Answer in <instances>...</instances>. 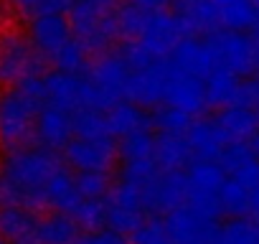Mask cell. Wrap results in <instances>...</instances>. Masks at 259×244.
Returning a JSON list of instances; mask_svg holds the SVG:
<instances>
[{
  "instance_id": "cell-1",
  "label": "cell",
  "mask_w": 259,
  "mask_h": 244,
  "mask_svg": "<svg viewBox=\"0 0 259 244\" xmlns=\"http://www.w3.org/2000/svg\"><path fill=\"white\" fill-rule=\"evenodd\" d=\"M56 150L44 145H21L0 155V204L23 206L36 214L46 209V183L61 168Z\"/></svg>"
},
{
  "instance_id": "cell-2",
  "label": "cell",
  "mask_w": 259,
  "mask_h": 244,
  "mask_svg": "<svg viewBox=\"0 0 259 244\" xmlns=\"http://www.w3.org/2000/svg\"><path fill=\"white\" fill-rule=\"evenodd\" d=\"M46 104L44 76H31L16 87H0V150L31 145L38 112Z\"/></svg>"
},
{
  "instance_id": "cell-3",
  "label": "cell",
  "mask_w": 259,
  "mask_h": 244,
  "mask_svg": "<svg viewBox=\"0 0 259 244\" xmlns=\"http://www.w3.org/2000/svg\"><path fill=\"white\" fill-rule=\"evenodd\" d=\"M44 66L46 59L23 28L11 23L0 28V87H16L31 76H44Z\"/></svg>"
},
{
  "instance_id": "cell-4",
  "label": "cell",
  "mask_w": 259,
  "mask_h": 244,
  "mask_svg": "<svg viewBox=\"0 0 259 244\" xmlns=\"http://www.w3.org/2000/svg\"><path fill=\"white\" fill-rule=\"evenodd\" d=\"M188 178V206L208 219L221 216V188L226 183V173L213 160H193L186 168Z\"/></svg>"
},
{
  "instance_id": "cell-5",
  "label": "cell",
  "mask_w": 259,
  "mask_h": 244,
  "mask_svg": "<svg viewBox=\"0 0 259 244\" xmlns=\"http://www.w3.org/2000/svg\"><path fill=\"white\" fill-rule=\"evenodd\" d=\"M104 97L107 107H114L119 102H127L130 97V82H133V69L119 54V49L99 54L94 61H89V69L84 74Z\"/></svg>"
},
{
  "instance_id": "cell-6",
  "label": "cell",
  "mask_w": 259,
  "mask_h": 244,
  "mask_svg": "<svg viewBox=\"0 0 259 244\" xmlns=\"http://www.w3.org/2000/svg\"><path fill=\"white\" fill-rule=\"evenodd\" d=\"M208 44H211L221 69L236 74L239 79H249L256 71L259 46H256V38H251L249 33L221 28L208 36Z\"/></svg>"
},
{
  "instance_id": "cell-7",
  "label": "cell",
  "mask_w": 259,
  "mask_h": 244,
  "mask_svg": "<svg viewBox=\"0 0 259 244\" xmlns=\"http://www.w3.org/2000/svg\"><path fill=\"white\" fill-rule=\"evenodd\" d=\"M168 236L173 244H216L219 239V221L198 214L188 204L181 209H173L163 216Z\"/></svg>"
},
{
  "instance_id": "cell-8",
  "label": "cell",
  "mask_w": 259,
  "mask_h": 244,
  "mask_svg": "<svg viewBox=\"0 0 259 244\" xmlns=\"http://www.w3.org/2000/svg\"><path fill=\"white\" fill-rule=\"evenodd\" d=\"M143 204H145L148 216H165L173 209L186 206L188 204V178H186V171L158 173L143 188Z\"/></svg>"
},
{
  "instance_id": "cell-9",
  "label": "cell",
  "mask_w": 259,
  "mask_h": 244,
  "mask_svg": "<svg viewBox=\"0 0 259 244\" xmlns=\"http://www.w3.org/2000/svg\"><path fill=\"white\" fill-rule=\"evenodd\" d=\"M117 158H119V153H117L114 138H99V140L74 138L64 148L66 168H71L74 173H81V171H109Z\"/></svg>"
},
{
  "instance_id": "cell-10",
  "label": "cell",
  "mask_w": 259,
  "mask_h": 244,
  "mask_svg": "<svg viewBox=\"0 0 259 244\" xmlns=\"http://www.w3.org/2000/svg\"><path fill=\"white\" fill-rule=\"evenodd\" d=\"M173 74L170 59L155 61L153 66L143 71H133V82H130V97L127 102H135L143 109H155L165 99V84Z\"/></svg>"
},
{
  "instance_id": "cell-11",
  "label": "cell",
  "mask_w": 259,
  "mask_h": 244,
  "mask_svg": "<svg viewBox=\"0 0 259 244\" xmlns=\"http://www.w3.org/2000/svg\"><path fill=\"white\" fill-rule=\"evenodd\" d=\"M31 44L36 46V51L51 61L56 51H61L71 38V23H69V16H56V13H44V16H36L28 21V28H26Z\"/></svg>"
},
{
  "instance_id": "cell-12",
  "label": "cell",
  "mask_w": 259,
  "mask_h": 244,
  "mask_svg": "<svg viewBox=\"0 0 259 244\" xmlns=\"http://www.w3.org/2000/svg\"><path fill=\"white\" fill-rule=\"evenodd\" d=\"M170 11L178 18L186 38H208L211 33L221 31L211 0H173Z\"/></svg>"
},
{
  "instance_id": "cell-13",
  "label": "cell",
  "mask_w": 259,
  "mask_h": 244,
  "mask_svg": "<svg viewBox=\"0 0 259 244\" xmlns=\"http://www.w3.org/2000/svg\"><path fill=\"white\" fill-rule=\"evenodd\" d=\"M170 64L183 71V74H191L196 79H208L216 69H219V59L208 44V38H183L173 54H170Z\"/></svg>"
},
{
  "instance_id": "cell-14",
  "label": "cell",
  "mask_w": 259,
  "mask_h": 244,
  "mask_svg": "<svg viewBox=\"0 0 259 244\" xmlns=\"http://www.w3.org/2000/svg\"><path fill=\"white\" fill-rule=\"evenodd\" d=\"M71 140H74V114L54 104H46L36 119L33 143L49 150H64Z\"/></svg>"
},
{
  "instance_id": "cell-15",
  "label": "cell",
  "mask_w": 259,
  "mask_h": 244,
  "mask_svg": "<svg viewBox=\"0 0 259 244\" xmlns=\"http://www.w3.org/2000/svg\"><path fill=\"white\" fill-rule=\"evenodd\" d=\"M183 31H181V23L178 18L173 16V11H160V13H153L150 16V23H148V31L145 36L138 41L143 49H148L155 59H170L173 49L183 41Z\"/></svg>"
},
{
  "instance_id": "cell-16",
  "label": "cell",
  "mask_w": 259,
  "mask_h": 244,
  "mask_svg": "<svg viewBox=\"0 0 259 244\" xmlns=\"http://www.w3.org/2000/svg\"><path fill=\"white\" fill-rule=\"evenodd\" d=\"M163 104L176 107L181 112H188L191 117L201 114L206 109V89H203V79H196L191 74H183L173 66V74L165 84V99Z\"/></svg>"
},
{
  "instance_id": "cell-17",
  "label": "cell",
  "mask_w": 259,
  "mask_h": 244,
  "mask_svg": "<svg viewBox=\"0 0 259 244\" xmlns=\"http://www.w3.org/2000/svg\"><path fill=\"white\" fill-rule=\"evenodd\" d=\"M186 140L191 145L193 160H213V163H219L221 153L229 145L224 130L219 128V122H216V117H198V119H193V125L186 133Z\"/></svg>"
},
{
  "instance_id": "cell-18",
  "label": "cell",
  "mask_w": 259,
  "mask_h": 244,
  "mask_svg": "<svg viewBox=\"0 0 259 244\" xmlns=\"http://www.w3.org/2000/svg\"><path fill=\"white\" fill-rule=\"evenodd\" d=\"M219 166L224 168L226 178L239 181L249 191L259 188V158L254 155L249 143H229L219 158Z\"/></svg>"
},
{
  "instance_id": "cell-19",
  "label": "cell",
  "mask_w": 259,
  "mask_h": 244,
  "mask_svg": "<svg viewBox=\"0 0 259 244\" xmlns=\"http://www.w3.org/2000/svg\"><path fill=\"white\" fill-rule=\"evenodd\" d=\"M81 193L76 188V176L71 168L61 166L46 183V206H51L54 211H61V214H76L79 206H81Z\"/></svg>"
},
{
  "instance_id": "cell-20",
  "label": "cell",
  "mask_w": 259,
  "mask_h": 244,
  "mask_svg": "<svg viewBox=\"0 0 259 244\" xmlns=\"http://www.w3.org/2000/svg\"><path fill=\"white\" fill-rule=\"evenodd\" d=\"M150 112L143 109L135 102H119L114 107L107 109V130L109 138H127V135H135L143 130H150Z\"/></svg>"
},
{
  "instance_id": "cell-21",
  "label": "cell",
  "mask_w": 259,
  "mask_h": 244,
  "mask_svg": "<svg viewBox=\"0 0 259 244\" xmlns=\"http://www.w3.org/2000/svg\"><path fill=\"white\" fill-rule=\"evenodd\" d=\"M216 122L229 143H251L259 133V114L249 107H226L216 114Z\"/></svg>"
},
{
  "instance_id": "cell-22",
  "label": "cell",
  "mask_w": 259,
  "mask_h": 244,
  "mask_svg": "<svg viewBox=\"0 0 259 244\" xmlns=\"http://www.w3.org/2000/svg\"><path fill=\"white\" fill-rule=\"evenodd\" d=\"M191 163H193V153L186 135H170V133L155 135V166L160 168V173L186 171Z\"/></svg>"
},
{
  "instance_id": "cell-23",
  "label": "cell",
  "mask_w": 259,
  "mask_h": 244,
  "mask_svg": "<svg viewBox=\"0 0 259 244\" xmlns=\"http://www.w3.org/2000/svg\"><path fill=\"white\" fill-rule=\"evenodd\" d=\"M211 6L216 8L219 23L226 31L246 33L259 26V11L254 0H211Z\"/></svg>"
},
{
  "instance_id": "cell-24",
  "label": "cell",
  "mask_w": 259,
  "mask_h": 244,
  "mask_svg": "<svg viewBox=\"0 0 259 244\" xmlns=\"http://www.w3.org/2000/svg\"><path fill=\"white\" fill-rule=\"evenodd\" d=\"M38 236L44 244H76V239L81 236V226L76 224L71 214L49 211V214H41Z\"/></svg>"
},
{
  "instance_id": "cell-25",
  "label": "cell",
  "mask_w": 259,
  "mask_h": 244,
  "mask_svg": "<svg viewBox=\"0 0 259 244\" xmlns=\"http://www.w3.org/2000/svg\"><path fill=\"white\" fill-rule=\"evenodd\" d=\"M239 87H241V79L226 69H216L206 82H203V89H206V107L211 109H226L236 102V94H239Z\"/></svg>"
},
{
  "instance_id": "cell-26",
  "label": "cell",
  "mask_w": 259,
  "mask_h": 244,
  "mask_svg": "<svg viewBox=\"0 0 259 244\" xmlns=\"http://www.w3.org/2000/svg\"><path fill=\"white\" fill-rule=\"evenodd\" d=\"M150 16L148 11H140L135 6H127L122 3L119 11H117V36L122 44H130V41H140L148 31V23H150Z\"/></svg>"
},
{
  "instance_id": "cell-27",
  "label": "cell",
  "mask_w": 259,
  "mask_h": 244,
  "mask_svg": "<svg viewBox=\"0 0 259 244\" xmlns=\"http://www.w3.org/2000/svg\"><path fill=\"white\" fill-rule=\"evenodd\" d=\"M117 153L122 163H133V160H155V133L143 130L135 135H127L117 143Z\"/></svg>"
},
{
  "instance_id": "cell-28",
  "label": "cell",
  "mask_w": 259,
  "mask_h": 244,
  "mask_svg": "<svg viewBox=\"0 0 259 244\" xmlns=\"http://www.w3.org/2000/svg\"><path fill=\"white\" fill-rule=\"evenodd\" d=\"M219 201H221V214H226L229 219H241L249 216L251 211V191L234 178H226Z\"/></svg>"
},
{
  "instance_id": "cell-29",
  "label": "cell",
  "mask_w": 259,
  "mask_h": 244,
  "mask_svg": "<svg viewBox=\"0 0 259 244\" xmlns=\"http://www.w3.org/2000/svg\"><path fill=\"white\" fill-rule=\"evenodd\" d=\"M216 244H259V226L249 216L226 219L219 226Z\"/></svg>"
},
{
  "instance_id": "cell-30",
  "label": "cell",
  "mask_w": 259,
  "mask_h": 244,
  "mask_svg": "<svg viewBox=\"0 0 259 244\" xmlns=\"http://www.w3.org/2000/svg\"><path fill=\"white\" fill-rule=\"evenodd\" d=\"M150 122L158 133H170V135H186L188 128L193 125V117L188 112H181L176 107H168V104H160L153 109L150 114Z\"/></svg>"
},
{
  "instance_id": "cell-31",
  "label": "cell",
  "mask_w": 259,
  "mask_h": 244,
  "mask_svg": "<svg viewBox=\"0 0 259 244\" xmlns=\"http://www.w3.org/2000/svg\"><path fill=\"white\" fill-rule=\"evenodd\" d=\"M74 138H81V140L109 138L107 112H99V109H79V112H74Z\"/></svg>"
},
{
  "instance_id": "cell-32",
  "label": "cell",
  "mask_w": 259,
  "mask_h": 244,
  "mask_svg": "<svg viewBox=\"0 0 259 244\" xmlns=\"http://www.w3.org/2000/svg\"><path fill=\"white\" fill-rule=\"evenodd\" d=\"M56 71H66V74H87V69H89V54H87V49L76 41V38H71L61 51H56L54 54V59L49 61Z\"/></svg>"
},
{
  "instance_id": "cell-33",
  "label": "cell",
  "mask_w": 259,
  "mask_h": 244,
  "mask_svg": "<svg viewBox=\"0 0 259 244\" xmlns=\"http://www.w3.org/2000/svg\"><path fill=\"white\" fill-rule=\"evenodd\" d=\"M74 176H76V188H79L84 201L107 198V193L112 188L109 171H81V173H74Z\"/></svg>"
},
{
  "instance_id": "cell-34",
  "label": "cell",
  "mask_w": 259,
  "mask_h": 244,
  "mask_svg": "<svg viewBox=\"0 0 259 244\" xmlns=\"http://www.w3.org/2000/svg\"><path fill=\"white\" fill-rule=\"evenodd\" d=\"M76 224L81 226V231H99L107 229V201L97 198V201H81L79 211L74 214Z\"/></svg>"
},
{
  "instance_id": "cell-35",
  "label": "cell",
  "mask_w": 259,
  "mask_h": 244,
  "mask_svg": "<svg viewBox=\"0 0 259 244\" xmlns=\"http://www.w3.org/2000/svg\"><path fill=\"white\" fill-rule=\"evenodd\" d=\"M158 173H160V168L155 166V160H133V163H122L119 181H127L138 188H145Z\"/></svg>"
},
{
  "instance_id": "cell-36",
  "label": "cell",
  "mask_w": 259,
  "mask_h": 244,
  "mask_svg": "<svg viewBox=\"0 0 259 244\" xmlns=\"http://www.w3.org/2000/svg\"><path fill=\"white\" fill-rule=\"evenodd\" d=\"M133 244H173L170 236H168V229H165V221L160 216H150L135 234L130 239Z\"/></svg>"
},
{
  "instance_id": "cell-37",
  "label": "cell",
  "mask_w": 259,
  "mask_h": 244,
  "mask_svg": "<svg viewBox=\"0 0 259 244\" xmlns=\"http://www.w3.org/2000/svg\"><path fill=\"white\" fill-rule=\"evenodd\" d=\"M76 244H133V241L112 229H99V231H81Z\"/></svg>"
},
{
  "instance_id": "cell-38",
  "label": "cell",
  "mask_w": 259,
  "mask_h": 244,
  "mask_svg": "<svg viewBox=\"0 0 259 244\" xmlns=\"http://www.w3.org/2000/svg\"><path fill=\"white\" fill-rule=\"evenodd\" d=\"M44 3H46V0H6V6H8L16 16L26 18V21L41 16V13H44Z\"/></svg>"
},
{
  "instance_id": "cell-39",
  "label": "cell",
  "mask_w": 259,
  "mask_h": 244,
  "mask_svg": "<svg viewBox=\"0 0 259 244\" xmlns=\"http://www.w3.org/2000/svg\"><path fill=\"white\" fill-rule=\"evenodd\" d=\"M127 6H135L140 11H148V13H160V11H170L173 0H124Z\"/></svg>"
},
{
  "instance_id": "cell-40",
  "label": "cell",
  "mask_w": 259,
  "mask_h": 244,
  "mask_svg": "<svg viewBox=\"0 0 259 244\" xmlns=\"http://www.w3.org/2000/svg\"><path fill=\"white\" fill-rule=\"evenodd\" d=\"M249 219L259 226V188L251 191V211H249Z\"/></svg>"
},
{
  "instance_id": "cell-41",
  "label": "cell",
  "mask_w": 259,
  "mask_h": 244,
  "mask_svg": "<svg viewBox=\"0 0 259 244\" xmlns=\"http://www.w3.org/2000/svg\"><path fill=\"white\" fill-rule=\"evenodd\" d=\"M249 145H251V150H254V155H256V158H259V133H256V135H254V140H251V143H249Z\"/></svg>"
},
{
  "instance_id": "cell-42",
  "label": "cell",
  "mask_w": 259,
  "mask_h": 244,
  "mask_svg": "<svg viewBox=\"0 0 259 244\" xmlns=\"http://www.w3.org/2000/svg\"><path fill=\"white\" fill-rule=\"evenodd\" d=\"M6 26V21H3V6H0V28Z\"/></svg>"
},
{
  "instance_id": "cell-43",
  "label": "cell",
  "mask_w": 259,
  "mask_h": 244,
  "mask_svg": "<svg viewBox=\"0 0 259 244\" xmlns=\"http://www.w3.org/2000/svg\"><path fill=\"white\" fill-rule=\"evenodd\" d=\"M254 74H256V82H259V61H256V71Z\"/></svg>"
},
{
  "instance_id": "cell-44",
  "label": "cell",
  "mask_w": 259,
  "mask_h": 244,
  "mask_svg": "<svg viewBox=\"0 0 259 244\" xmlns=\"http://www.w3.org/2000/svg\"><path fill=\"white\" fill-rule=\"evenodd\" d=\"M0 244H8V241H6V236H3V234H0Z\"/></svg>"
},
{
  "instance_id": "cell-45",
  "label": "cell",
  "mask_w": 259,
  "mask_h": 244,
  "mask_svg": "<svg viewBox=\"0 0 259 244\" xmlns=\"http://www.w3.org/2000/svg\"><path fill=\"white\" fill-rule=\"evenodd\" d=\"M256 46H259V26H256Z\"/></svg>"
},
{
  "instance_id": "cell-46",
  "label": "cell",
  "mask_w": 259,
  "mask_h": 244,
  "mask_svg": "<svg viewBox=\"0 0 259 244\" xmlns=\"http://www.w3.org/2000/svg\"><path fill=\"white\" fill-rule=\"evenodd\" d=\"M254 6H256V11H259V0H254Z\"/></svg>"
},
{
  "instance_id": "cell-47",
  "label": "cell",
  "mask_w": 259,
  "mask_h": 244,
  "mask_svg": "<svg viewBox=\"0 0 259 244\" xmlns=\"http://www.w3.org/2000/svg\"><path fill=\"white\" fill-rule=\"evenodd\" d=\"M254 109H256V114H259V102H256V107H254Z\"/></svg>"
},
{
  "instance_id": "cell-48",
  "label": "cell",
  "mask_w": 259,
  "mask_h": 244,
  "mask_svg": "<svg viewBox=\"0 0 259 244\" xmlns=\"http://www.w3.org/2000/svg\"><path fill=\"white\" fill-rule=\"evenodd\" d=\"M0 191H3V181H0Z\"/></svg>"
}]
</instances>
